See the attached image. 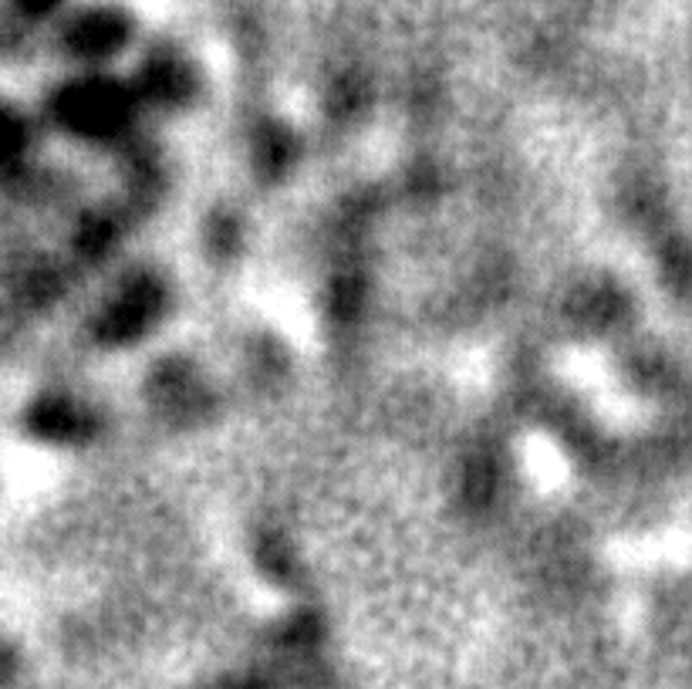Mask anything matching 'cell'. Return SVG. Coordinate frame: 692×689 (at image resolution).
Returning a JSON list of instances; mask_svg holds the SVG:
<instances>
[{"label":"cell","instance_id":"obj_1","mask_svg":"<svg viewBox=\"0 0 692 689\" xmlns=\"http://www.w3.org/2000/svg\"><path fill=\"white\" fill-rule=\"evenodd\" d=\"M61 112L72 125L85 128V133H106V128H115L122 119V98L112 88L88 85L75 88L69 102H61Z\"/></svg>","mask_w":692,"mask_h":689},{"label":"cell","instance_id":"obj_2","mask_svg":"<svg viewBox=\"0 0 692 689\" xmlns=\"http://www.w3.org/2000/svg\"><path fill=\"white\" fill-rule=\"evenodd\" d=\"M156 305H159V291L156 284H136L128 287L122 298L115 302V308L106 315V324H102V335L112 339V342H125V339H136L143 328L149 324V318L156 315Z\"/></svg>","mask_w":692,"mask_h":689},{"label":"cell","instance_id":"obj_3","mask_svg":"<svg viewBox=\"0 0 692 689\" xmlns=\"http://www.w3.org/2000/svg\"><path fill=\"white\" fill-rule=\"evenodd\" d=\"M122 24L115 21V17H88L85 24H78V30H75V48L78 51H85V54H106V51H112L119 41H122Z\"/></svg>","mask_w":692,"mask_h":689},{"label":"cell","instance_id":"obj_4","mask_svg":"<svg viewBox=\"0 0 692 689\" xmlns=\"http://www.w3.org/2000/svg\"><path fill=\"white\" fill-rule=\"evenodd\" d=\"M35 426L45 436H61V440H72L78 433V413L64 403H45L35 413Z\"/></svg>","mask_w":692,"mask_h":689},{"label":"cell","instance_id":"obj_5","mask_svg":"<svg viewBox=\"0 0 692 689\" xmlns=\"http://www.w3.org/2000/svg\"><path fill=\"white\" fill-rule=\"evenodd\" d=\"M21 149V125L0 109V156H14Z\"/></svg>","mask_w":692,"mask_h":689}]
</instances>
